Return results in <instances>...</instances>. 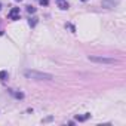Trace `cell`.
Returning a JSON list of instances; mask_svg holds the SVG:
<instances>
[{
    "instance_id": "obj_1",
    "label": "cell",
    "mask_w": 126,
    "mask_h": 126,
    "mask_svg": "<svg viewBox=\"0 0 126 126\" xmlns=\"http://www.w3.org/2000/svg\"><path fill=\"white\" fill-rule=\"evenodd\" d=\"M24 76L27 79H31V80H52L53 79L52 74L37 71V70H24Z\"/></svg>"
},
{
    "instance_id": "obj_2",
    "label": "cell",
    "mask_w": 126,
    "mask_h": 126,
    "mask_svg": "<svg viewBox=\"0 0 126 126\" xmlns=\"http://www.w3.org/2000/svg\"><path fill=\"white\" fill-rule=\"evenodd\" d=\"M89 61L98 62V64H116V62H117V59L107 58V56H89Z\"/></svg>"
},
{
    "instance_id": "obj_3",
    "label": "cell",
    "mask_w": 126,
    "mask_h": 126,
    "mask_svg": "<svg viewBox=\"0 0 126 126\" xmlns=\"http://www.w3.org/2000/svg\"><path fill=\"white\" fill-rule=\"evenodd\" d=\"M120 3V0H102V8L105 9H113Z\"/></svg>"
},
{
    "instance_id": "obj_4",
    "label": "cell",
    "mask_w": 126,
    "mask_h": 126,
    "mask_svg": "<svg viewBox=\"0 0 126 126\" xmlns=\"http://www.w3.org/2000/svg\"><path fill=\"white\" fill-rule=\"evenodd\" d=\"M19 15H21V12H19V8H12L11 11H9V19H12V21H16V19H19Z\"/></svg>"
},
{
    "instance_id": "obj_5",
    "label": "cell",
    "mask_w": 126,
    "mask_h": 126,
    "mask_svg": "<svg viewBox=\"0 0 126 126\" xmlns=\"http://www.w3.org/2000/svg\"><path fill=\"white\" fill-rule=\"evenodd\" d=\"M58 2V6L62 9V11H65V9H68V3L65 2V0H56Z\"/></svg>"
},
{
    "instance_id": "obj_6",
    "label": "cell",
    "mask_w": 126,
    "mask_h": 126,
    "mask_svg": "<svg viewBox=\"0 0 126 126\" xmlns=\"http://www.w3.org/2000/svg\"><path fill=\"white\" fill-rule=\"evenodd\" d=\"M89 117H91V114H89V113H86V114H85V116H77V117H76V119H77V120H79V122H85V120H88V119H89Z\"/></svg>"
},
{
    "instance_id": "obj_7",
    "label": "cell",
    "mask_w": 126,
    "mask_h": 126,
    "mask_svg": "<svg viewBox=\"0 0 126 126\" xmlns=\"http://www.w3.org/2000/svg\"><path fill=\"white\" fill-rule=\"evenodd\" d=\"M8 79V71H0V80H6Z\"/></svg>"
},
{
    "instance_id": "obj_8",
    "label": "cell",
    "mask_w": 126,
    "mask_h": 126,
    "mask_svg": "<svg viewBox=\"0 0 126 126\" xmlns=\"http://www.w3.org/2000/svg\"><path fill=\"white\" fill-rule=\"evenodd\" d=\"M28 24H30L31 27H36V24H37V18H31V19L28 21Z\"/></svg>"
},
{
    "instance_id": "obj_9",
    "label": "cell",
    "mask_w": 126,
    "mask_h": 126,
    "mask_svg": "<svg viewBox=\"0 0 126 126\" xmlns=\"http://www.w3.org/2000/svg\"><path fill=\"white\" fill-rule=\"evenodd\" d=\"M27 12H28V14H34V12H36V8H33V6H27Z\"/></svg>"
},
{
    "instance_id": "obj_10",
    "label": "cell",
    "mask_w": 126,
    "mask_h": 126,
    "mask_svg": "<svg viewBox=\"0 0 126 126\" xmlns=\"http://www.w3.org/2000/svg\"><path fill=\"white\" fill-rule=\"evenodd\" d=\"M39 2H40V5H45V6H46V5L49 3V0H39Z\"/></svg>"
},
{
    "instance_id": "obj_11",
    "label": "cell",
    "mask_w": 126,
    "mask_h": 126,
    "mask_svg": "<svg viewBox=\"0 0 126 126\" xmlns=\"http://www.w3.org/2000/svg\"><path fill=\"white\" fill-rule=\"evenodd\" d=\"M15 2H22V0H15Z\"/></svg>"
},
{
    "instance_id": "obj_12",
    "label": "cell",
    "mask_w": 126,
    "mask_h": 126,
    "mask_svg": "<svg viewBox=\"0 0 126 126\" xmlns=\"http://www.w3.org/2000/svg\"><path fill=\"white\" fill-rule=\"evenodd\" d=\"M0 9H2V3H0Z\"/></svg>"
},
{
    "instance_id": "obj_13",
    "label": "cell",
    "mask_w": 126,
    "mask_h": 126,
    "mask_svg": "<svg viewBox=\"0 0 126 126\" xmlns=\"http://www.w3.org/2000/svg\"><path fill=\"white\" fill-rule=\"evenodd\" d=\"M0 34H2V31H0Z\"/></svg>"
}]
</instances>
